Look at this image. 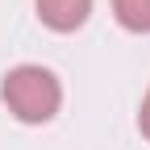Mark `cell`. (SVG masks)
I'll list each match as a JSON object with an SVG mask.
<instances>
[{"mask_svg":"<svg viewBox=\"0 0 150 150\" xmlns=\"http://www.w3.org/2000/svg\"><path fill=\"white\" fill-rule=\"evenodd\" d=\"M0 96H4V104H8V112H13L17 121L42 125V121H50L54 112H59V104H63V88H59V79H54L46 67L21 63V67H13V71L4 75Z\"/></svg>","mask_w":150,"mask_h":150,"instance_id":"1","label":"cell"},{"mask_svg":"<svg viewBox=\"0 0 150 150\" xmlns=\"http://www.w3.org/2000/svg\"><path fill=\"white\" fill-rule=\"evenodd\" d=\"M92 13V0H38V17H42V25L59 29V33H71L88 21Z\"/></svg>","mask_w":150,"mask_h":150,"instance_id":"2","label":"cell"},{"mask_svg":"<svg viewBox=\"0 0 150 150\" xmlns=\"http://www.w3.org/2000/svg\"><path fill=\"white\" fill-rule=\"evenodd\" d=\"M117 21L134 33H150V0H112Z\"/></svg>","mask_w":150,"mask_h":150,"instance_id":"3","label":"cell"},{"mask_svg":"<svg viewBox=\"0 0 150 150\" xmlns=\"http://www.w3.org/2000/svg\"><path fill=\"white\" fill-rule=\"evenodd\" d=\"M138 129L150 138V92H146V100H142V112H138Z\"/></svg>","mask_w":150,"mask_h":150,"instance_id":"4","label":"cell"}]
</instances>
